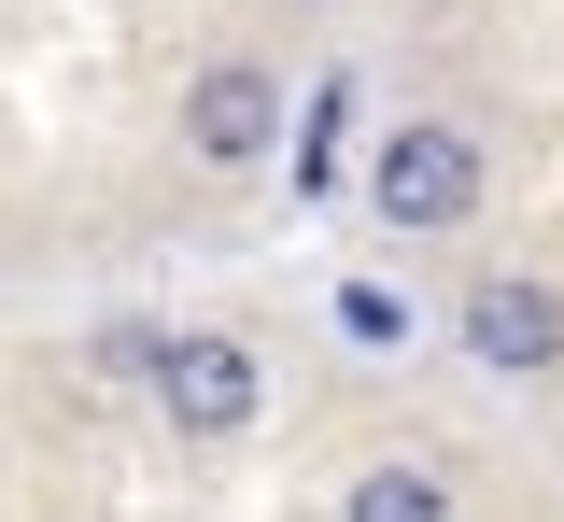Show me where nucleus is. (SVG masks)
<instances>
[{
	"label": "nucleus",
	"instance_id": "1",
	"mask_svg": "<svg viewBox=\"0 0 564 522\" xmlns=\"http://www.w3.org/2000/svg\"><path fill=\"white\" fill-rule=\"evenodd\" d=\"M480 184H494V155H480V128H452V113H410L395 142L367 155V213L395 226V240L466 226V213H480Z\"/></svg>",
	"mask_w": 564,
	"mask_h": 522
},
{
	"label": "nucleus",
	"instance_id": "2",
	"mask_svg": "<svg viewBox=\"0 0 564 522\" xmlns=\"http://www.w3.org/2000/svg\"><path fill=\"white\" fill-rule=\"evenodd\" d=\"M155 410H170V438H240L269 410V354L226 339V325H170L155 339Z\"/></svg>",
	"mask_w": 564,
	"mask_h": 522
},
{
	"label": "nucleus",
	"instance_id": "3",
	"mask_svg": "<svg viewBox=\"0 0 564 522\" xmlns=\"http://www.w3.org/2000/svg\"><path fill=\"white\" fill-rule=\"evenodd\" d=\"M184 155H198V170H269L282 155V72L212 57V72L184 85Z\"/></svg>",
	"mask_w": 564,
	"mask_h": 522
},
{
	"label": "nucleus",
	"instance_id": "4",
	"mask_svg": "<svg viewBox=\"0 0 564 522\" xmlns=\"http://www.w3.org/2000/svg\"><path fill=\"white\" fill-rule=\"evenodd\" d=\"M466 354H480L494 381H551L564 368V297L536 269H480V283H466Z\"/></svg>",
	"mask_w": 564,
	"mask_h": 522
},
{
	"label": "nucleus",
	"instance_id": "5",
	"mask_svg": "<svg viewBox=\"0 0 564 522\" xmlns=\"http://www.w3.org/2000/svg\"><path fill=\"white\" fill-rule=\"evenodd\" d=\"M339 522H452V480H437L423 452H395V466H367L339 494Z\"/></svg>",
	"mask_w": 564,
	"mask_h": 522
},
{
	"label": "nucleus",
	"instance_id": "6",
	"mask_svg": "<svg viewBox=\"0 0 564 522\" xmlns=\"http://www.w3.org/2000/svg\"><path fill=\"white\" fill-rule=\"evenodd\" d=\"M339 113H352V85H311V113H296V184H339Z\"/></svg>",
	"mask_w": 564,
	"mask_h": 522
},
{
	"label": "nucleus",
	"instance_id": "7",
	"mask_svg": "<svg viewBox=\"0 0 564 522\" xmlns=\"http://www.w3.org/2000/svg\"><path fill=\"white\" fill-rule=\"evenodd\" d=\"M339 325H352V339H410V311L381 297V283H339Z\"/></svg>",
	"mask_w": 564,
	"mask_h": 522
}]
</instances>
